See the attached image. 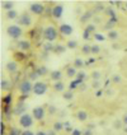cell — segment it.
<instances>
[{
    "mask_svg": "<svg viewBox=\"0 0 127 135\" xmlns=\"http://www.w3.org/2000/svg\"><path fill=\"white\" fill-rule=\"evenodd\" d=\"M59 30H56L53 26H47L45 30H43V38H45L47 42L52 44L53 41H56L59 38Z\"/></svg>",
    "mask_w": 127,
    "mask_h": 135,
    "instance_id": "1",
    "label": "cell"
},
{
    "mask_svg": "<svg viewBox=\"0 0 127 135\" xmlns=\"http://www.w3.org/2000/svg\"><path fill=\"white\" fill-rule=\"evenodd\" d=\"M7 35L10 38L17 40V38H19L23 35V30L19 24H12V26H9L7 28Z\"/></svg>",
    "mask_w": 127,
    "mask_h": 135,
    "instance_id": "2",
    "label": "cell"
},
{
    "mask_svg": "<svg viewBox=\"0 0 127 135\" xmlns=\"http://www.w3.org/2000/svg\"><path fill=\"white\" fill-rule=\"evenodd\" d=\"M18 89L23 96H28L31 92H33V84L31 83L29 79H23L18 85Z\"/></svg>",
    "mask_w": 127,
    "mask_h": 135,
    "instance_id": "3",
    "label": "cell"
},
{
    "mask_svg": "<svg viewBox=\"0 0 127 135\" xmlns=\"http://www.w3.org/2000/svg\"><path fill=\"white\" fill-rule=\"evenodd\" d=\"M47 90H48V85H47V83L45 82H36L33 84V93L36 94V96H42V94H45L47 93Z\"/></svg>",
    "mask_w": 127,
    "mask_h": 135,
    "instance_id": "4",
    "label": "cell"
},
{
    "mask_svg": "<svg viewBox=\"0 0 127 135\" xmlns=\"http://www.w3.org/2000/svg\"><path fill=\"white\" fill-rule=\"evenodd\" d=\"M33 122H34V119H33V116L29 115V113H24V115H22V116L19 117V125L24 129L31 128V126L33 125Z\"/></svg>",
    "mask_w": 127,
    "mask_h": 135,
    "instance_id": "5",
    "label": "cell"
},
{
    "mask_svg": "<svg viewBox=\"0 0 127 135\" xmlns=\"http://www.w3.org/2000/svg\"><path fill=\"white\" fill-rule=\"evenodd\" d=\"M45 115H46V111L42 106H36L32 110V116H33V119L36 121H42L45 119Z\"/></svg>",
    "mask_w": 127,
    "mask_h": 135,
    "instance_id": "6",
    "label": "cell"
},
{
    "mask_svg": "<svg viewBox=\"0 0 127 135\" xmlns=\"http://www.w3.org/2000/svg\"><path fill=\"white\" fill-rule=\"evenodd\" d=\"M29 10L31 13H33L36 15H42L45 13V7L42 4H39V3H33V4H31Z\"/></svg>",
    "mask_w": 127,
    "mask_h": 135,
    "instance_id": "7",
    "label": "cell"
},
{
    "mask_svg": "<svg viewBox=\"0 0 127 135\" xmlns=\"http://www.w3.org/2000/svg\"><path fill=\"white\" fill-rule=\"evenodd\" d=\"M18 23H19V26H23V27H29L32 24V17L29 14L24 13L18 18Z\"/></svg>",
    "mask_w": 127,
    "mask_h": 135,
    "instance_id": "8",
    "label": "cell"
},
{
    "mask_svg": "<svg viewBox=\"0 0 127 135\" xmlns=\"http://www.w3.org/2000/svg\"><path fill=\"white\" fill-rule=\"evenodd\" d=\"M62 13H64V7L61 4H57V5L52 7V9H51V15L55 19H60L62 17Z\"/></svg>",
    "mask_w": 127,
    "mask_h": 135,
    "instance_id": "9",
    "label": "cell"
},
{
    "mask_svg": "<svg viewBox=\"0 0 127 135\" xmlns=\"http://www.w3.org/2000/svg\"><path fill=\"white\" fill-rule=\"evenodd\" d=\"M59 32H60L62 36H70V35H73V32H74V28L70 26V24H67V23H64V24H61L60 27H59Z\"/></svg>",
    "mask_w": 127,
    "mask_h": 135,
    "instance_id": "10",
    "label": "cell"
},
{
    "mask_svg": "<svg viewBox=\"0 0 127 135\" xmlns=\"http://www.w3.org/2000/svg\"><path fill=\"white\" fill-rule=\"evenodd\" d=\"M32 45H31V42L28 40H22V41H19L18 42V49H19V51L21 52H27V51H29Z\"/></svg>",
    "mask_w": 127,
    "mask_h": 135,
    "instance_id": "11",
    "label": "cell"
},
{
    "mask_svg": "<svg viewBox=\"0 0 127 135\" xmlns=\"http://www.w3.org/2000/svg\"><path fill=\"white\" fill-rule=\"evenodd\" d=\"M26 110H27V107H26V105H24L23 102H18V105L15 106V108L13 110V113L21 117L22 115H24V113H27V112H26Z\"/></svg>",
    "mask_w": 127,
    "mask_h": 135,
    "instance_id": "12",
    "label": "cell"
},
{
    "mask_svg": "<svg viewBox=\"0 0 127 135\" xmlns=\"http://www.w3.org/2000/svg\"><path fill=\"white\" fill-rule=\"evenodd\" d=\"M5 69H7L8 73H15L17 70H18V62L17 61H9L7 62V65H5Z\"/></svg>",
    "mask_w": 127,
    "mask_h": 135,
    "instance_id": "13",
    "label": "cell"
},
{
    "mask_svg": "<svg viewBox=\"0 0 127 135\" xmlns=\"http://www.w3.org/2000/svg\"><path fill=\"white\" fill-rule=\"evenodd\" d=\"M50 78H51V80L53 82H60L61 78H62V73H61L60 70H52L51 73H50Z\"/></svg>",
    "mask_w": 127,
    "mask_h": 135,
    "instance_id": "14",
    "label": "cell"
},
{
    "mask_svg": "<svg viewBox=\"0 0 127 135\" xmlns=\"http://www.w3.org/2000/svg\"><path fill=\"white\" fill-rule=\"evenodd\" d=\"M88 117H89V115H88L87 111H84V110H79V111L76 112V119L79 121H87Z\"/></svg>",
    "mask_w": 127,
    "mask_h": 135,
    "instance_id": "15",
    "label": "cell"
},
{
    "mask_svg": "<svg viewBox=\"0 0 127 135\" xmlns=\"http://www.w3.org/2000/svg\"><path fill=\"white\" fill-rule=\"evenodd\" d=\"M87 79V73L85 71H78V74H76V82L79 83L80 85H83V83H84V80Z\"/></svg>",
    "mask_w": 127,
    "mask_h": 135,
    "instance_id": "16",
    "label": "cell"
},
{
    "mask_svg": "<svg viewBox=\"0 0 127 135\" xmlns=\"http://www.w3.org/2000/svg\"><path fill=\"white\" fill-rule=\"evenodd\" d=\"M53 89H55V92H60V93H64L65 92V84H64V82H56L55 84H53Z\"/></svg>",
    "mask_w": 127,
    "mask_h": 135,
    "instance_id": "17",
    "label": "cell"
},
{
    "mask_svg": "<svg viewBox=\"0 0 127 135\" xmlns=\"http://www.w3.org/2000/svg\"><path fill=\"white\" fill-rule=\"evenodd\" d=\"M14 3L13 1H1V8L3 9H5L8 12H10V10H14Z\"/></svg>",
    "mask_w": 127,
    "mask_h": 135,
    "instance_id": "18",
    "label": "cell"
},
{
    "mask_svg": "<svg viewBox=\"0 0 127 135\" xmlns=\"http://www.w3.org/2000/svg\"><path fill=\"white\" fill-rule=\"evenodd\" d=\"M76 74H78V71H76V68L75 66H67L66 68L67 78H74V76H76Z\"/></svg>",
    "mask_w": 127,
    "mask_h": 135,
    "instance_id": "19",
    "label": "cell"
},
{
    "mask_svg": "<svg viewBox=\"0 0 127 135\" xmlns=\"http://www.w3.org/2000/svg\"><path fill=\"white\" fill-rule=\"evenodd\" d=\"M36 71H37V74L39 75V76H43V75L50 73V71H48V68H46L45 65H41V66L36 68Z\"/></svg>",
    "mask_w": 127,
    "mask_h": 135,
    "instance_id": "20",
    "label": "cell"
},
{
    "mask_svg": "<svg viewBox=\"0 0 127 135\" xmlns=\"http://www.w3.org/2000/svg\"><path fill=\"white\" fill-rule=\"evenodd\" d=\"M10 82L8 80V79H1V82H0V88L1 90H9L10 89Z\"/></svg>",
    "mask_w": 127,
    "mask_h": 135,
    "instance_id": "21",
    "label": "cell"
},
{
    "mask_svg": "<svg viewBox=\"0 0 127 135\" xmlns=\"http://www.w3.org/2000/svg\"><path fill=\"white\" fill-rule=\"evenodd\" d=\"M105 13H107V15L109 17V19H112V21H116L117 22V17H116V13H114V10H113L112 8H107V9H104Z\"/></svg>",
    "mask_w": 127,
    "mask_h": 135,
    "instance_id": "22",
    "label": "cell"
},
{
    "mask_svg": "<svg viewBox=\"0 0 127 135\" xmlns=\"http://www.w3.org/2000/svg\"><path fill=\"white\" fill-rule=\"evenodd\" d=\"M107 38H108V40H111V41L117 40V38H118V32H117V31H114V30L109 31V32L107 33Z\"/></svg>",
    "mask_w": 127,
    "mask_h": 135,
    "instance_id": "23",
    "label": "cell"
},
{
    "mask_svg": "<svg viewBox=\"0 0 127 135\" xmlns=\"http://www.w3.org/2000/svg\"><path fill=\"white\" fill-rule=\"evenodd\" d=\"M62 97H64V99H66V101H71L73 98H74V92L70 89H67L64 92V94H62Z\"/></svg>",
    "mask_w": 127,
    "mask_h": 135,
    "instance_id": "24",
    "label": "cell"
},
{
    "mask_svg": "<svg viewBox=\"0 0 127 135\" xmlns=\"http://www.w3.org/2000/svg\"><path fill=\"white\" fill-rule=\"evenodd\" d=\"M5 17H7L8 19H15V18H19V17H18V12H17V10H10V12H7V15H5Z\"/></svg>",
    "mask_w": 127,
    "mask_h": 135,
    "instance_id": "25",
    "label": "cell"
},
{
    "mask_svg": "<svg viewBox=\"0 0 127 135\" xmlns=\"http://www.w3.org/2000/svg\"><path fill=\"white\" fill-rule=\"evenodd\" d=\"M76 46H78V41H76V40H69L67 44H66V47L67 49H70V50L76 49Z\"/></svg>",
    "mask_w": 127,
    "mask_h": 135,
    "instance_id": "26",
    "label": "cell"
},
{
    "mask_svg": "<svg viewBox=\"0 0 127 135\" xmlns=\"http://www.w3.org/2000/svg\"><path fill=\"white\" fill-rule=\"evenodd\" d=\"M64 128H65V125H64L61 121H56V122L53 124V130H55L56 133H57V131H61Z\"/></svg>",
    "mask_w": 127,
    "mask_h": 135,
    "instance_id": "27",
    "label": "cell"
},
{
    "mask_svg": "<svg viewBox=\"0 0 127 135\" xmlns=\"http://www.w3.org/2000/svg\"><path fill=\"white\" fill-rule=\"evenodd\" d=\"M65 50H66V46L56 45V46H55V49H53V52H56V54H62V52H65Z\"/></svg>",
    "mask_w": 127,
    "mask_h": 135,
    "instance_id": "28",
    "label": "cell"
},
{
    "mask_svg": "<svg viewBox=\"0 0 127 135\" xmlns=\"http://www.w3.org/2000/svg\"><path fill=\"white\" fill-rule=\"evenodd\" d=\"M82 52L84 55H89L92 54V46L90 45H83L82 46Z\"/></svg>",
    "mask_w": 127,
    "mask_h": 135,
    "instance_id": "29",
    "label": "cell"
},
{
    "mask_svg": "<svg viewBox=\"0 0 127 135\" xmlns=\"http://www.w3.org/2000/svg\"><path fill=\"white\" fill-rule=\"evenodd\" d=\"M84 64H85V62H84L80 57H76V59H75V61H74V66L78 68V69H82V68L84 66Z\"/></svg>",
    "mask_w": 127,
    "mask_h": 135,
    "instance_id": "30",
    "label": "cell"
},
{
    "mask_svg": "<svg viewBox=\"0 0 127 135\" xmlns=\"http://www.w3.org/2000/svg\"><path fill=\"white\" fill-rule=\"evenodd\" d=\"M3 103L5 106H9L12 103V94L9 93V94H5L4 97H3Z\"/></svg>",
    "mask_w": 127,
    "mask_h": 135,
    "instance_id": "31",
    "label": "cell"
},
{
    "mask_svg": "<svg viewBox=\"0 0 127 135\" xmlns=\"http://www.w3.org/2000/svg\"><path fill=\"white\" fill-rule=\"evenodd\" d=\"M116 21H112V19H108V22H107V24H105V30H108V31H112V28L114 27V24H116Z\"/></svg>",
    "mask_w": 127,
    "mask_h": 135,
    "instance_id": "32",
    "label": "cell"
},
{
    "mask_svg": "<svg viewBox=\"0 0 127 135\" xmlns=\"http://www.w3.org/2000/svg\"><path fill=\"white\" fill-rule=\"evenodd\" d=\"M53 49H55V46H53L52 44H50V42H47V44H45V46H43V51H46V52H50V51H53Z\"/></svg>",
    "mask_w": 127,
    "mask_h": 135,
    "instance_id": "33",
    "label": "cell"
},
{
    "mask_svg": "<svg viewBox=\"0 0 127 135\" xmlns=\"http://www.w3.org/2000/svg\"><path fill=\"white\" fill-rule=\"evenodd\" d=\"M23 131H21L18 128H10L9 130V135H22Z\"/></svg>",
    "mask_w": 127,
    "mask_h": 135,
    "instance_id": "34",
    "label": "cell"
},
{
    "mask_svg": "<svg viewBox=\"0 0 127 135\" xmlns=\"http://www.w3.org/2000/svg\"><path fill=\"white\" fill-rule=\"evenodd\" d=\"M14 57L18 61H22V60H24V57H26V54H24V52H21V51H18V52L14 54Z\"/></svg>",
    "mask_w": 127,
    "mask_h": 135,
    "instance_id": "35",
    "label": "cell"
},
{
    "mask_svg": "<svg viewBox=\"0 0 127 135\" xmlns=\"http://www.w3.org/2000/svg\"><path fill=\"white\" fill-rule=\"evenodd\" d=\"M78 87H80V84H79V83L76 82V80H73V82L70 83V85H69V89L70 90H73V92H74L75 89H76V88H78Z\"/></svg>",
    "mask_w": 127,
    "mask_h": 135,
    "instance_id": "36",
    "label": "cell"
},
{
    "mask_svg": "<svg viewBox=\"0 0 127 135\" xmlns=\"http://www.w3.org/2000/svg\"><path fill=\"white\" fill-rule=\"evenodd\" d=\"M100 52V46L99 45H93L92 46V54L93 55H98Z\"/></svg>",
    "mask_w": 127,
    "mask_h": 135,
    "instance_id": "37",
    "label": "cell"
},
{
    "mask_svg": "<svg viewBox=\"0 0 127 135\" xmlns=\"http://www.w3.org/2000/svg\"><path fill=\"white\" fill-rule=\"evenodd\" d=\"M85 31H88L89 33H93V32H95V26H94V24H88Z\"/></svg>",
    "mask_w": 127,
    "mask_h": 135,
    "instance_id": "38",
    "label": "cell"
},
{
    "mask_svg": "<svg viewBox=\"0 0 127 135\" xmlns=\"http://www.w3.org/2000/svg\"><path fill=\"white\" fill-rule=\"evenodd\" d=\"M94 38H95L97 41H100V42H102V41H105V37L103 35H100V33H95V35H94Z\"/></svg>",
    "mask_w": 127,
    "mask_h": 135,
    "instance_id": "39",
    "label": "cell"
},
{
    "mask_svg": "<svg viewBox=\"0 0 127 135\" xmlns=\"http://www.w3.org/2000/svg\"><path fill=\"white\" fill-rule=\"evenodd\" d=\"M92 78H93L94 80H99V78H100V73H99V71H93V73H92Z\"/></svg>",
    "mask_w": 127,
    "mask_h": 135,
    "instance_id": "40",
    "label": "cell"
},
{
    "mask_svg": "<svg viewBox=\"0 0 127 135\" xmlns=\"http://www.w3.org/2000/svg\"><path fill=\"white\" fill-rule=\"evenodd\" d=\"M121 80H122V79H121V75H113L112 76V82L113 83H121Z\"/></svg>",
    "mask_w": 127,
    "mask_h": 135,
    "instance_id": "41",
    "label": "cell"
},
{
    "mask_svg": "<svg viewBox=\"0 0 127 135\" xmlns=\"http://www.w3.org/2000/svg\"><path fill=\"white\" fill-rule=\"evenodd\" d=\"M38 76H39V75H38V74H37V71L34 70L33 73H31L29 79H32V80H37V79H38Z\"/></svg>",
    "mask_w": 127,
    "mask_h": 135,
    "instance_id": "42",
    "label": "cell"
},
{
    "mask_svg": "<svg viewBox=\"0 0 127 135\" xmlns=\"http://www.w3.org/2000/svg\"><path fill=\"white\" fill-rule=\"evenodd\" d=\"M83 38H84V40H89L90 38V33L88 32V31L84 30V32H83Z\"/></svg>",
    "mask_w": 127,
    "mask_h": 135,
    "instance_id": "43",
    "label": "cell"
},
{
    "mask_svg": "<svg viewBox=\"0 0 127 135\" xmlns=\"http://www.w3.org/2000/svg\"><path fill=\"white\" fill-rule=\"evenodd\" d=\"M90 15H92V12H88V13H85V14L83 15V18H82V22H84L85 19H89V18H90Z\"/></svg>",
    "mask_w": 127,
    "mask_h": 135,
    "instance_id": "44",
    "label": "cell"
},
{
    "mask_svg": "<svg viewBox=\"0 0 127 135\" xmlns=\"http://www.w3.org/2000/svg\"><path fill=\"white\" fill-rule=\"evenodd\" d=\"M71 135H83V131H80L79 129H74L73 133H71Z\"/></svg>",
    "mask_w": 127,
    "mask_h": 135,
    "instance_id": "45",
    "label": "cell"
},
{
    "mask_svg": "<svg viewBox=\"0 0 127 135\" xmlns=\"http://www.w3.org/2000/svg\"><path fill=\"white\" fill-rule=\"evenodd\" d=\"M22 135H36L33 131H31V130H24L22 133Z\"/></svg>",
    "mask_w": 127,
    "mask_h": 135,
    "instance_id": "46",
    "label": "cell"
},
{
    "mask_svg": "<svg viewBox=\"0 0 127 135\" xmlns=\"http://www.w3.org/2000/svg\"><path fill=\"white\" fill-rule=\"evenodd\" d=\"M56 111H57V110H56V107H55V106H50V108H48V112H50V113H55Z\"/></svg>",
    "mask_w": 127,
    "mask_h": 135,
    "instance_id": "47",
    "label": "cell"
},
{
    "mask_svg": "<svg viewBox=\"0 0 127 135\" xmlns=\"http://www.w3.org/2000/svg\"><path fill=\"white\" fill-rule=\"evenodd\" d=\"M83 135H93V131H92V129H87L84 133H83Z\"/></svg>",
    "mask_w": 127,
    "mask_h": 135,
    "instance_id": "48",
    "label": "cell"
},
{
    "mask_svg": "<svg viewBox=\"0 0 127 135\" xmlns=\"http://www.w3.org/2000/svg\"><path fill=\"white\" fill-rule=\"evenodd\" d=\"M46 133H47V135H56V131H55L53 129H51V130H47Z\"/></svg>",
    "mask_w": 127,
    "mask_h": 135,
    "instance_id": "49",
    "label": "cell"
},
{
    "mask_svg": "<svg viewBox=\"0 0 127 135\" xmlns=\"http://www.w3.org/2000/svg\"><path fill=\"white\" fill-rule=\"evenodd\" d=\"M122 122H123L125 126H127V115H125V116L122 117Z\"/></svg>",
    "mask_w": 127,
    "mask_h": 135,
    "instance_id": "50",
    "label": "cell"
},
{
    "mask_svg": "<svg viewBox=\"0 0 127 135\" xmlns=\"http://www.w3.org/2000/svg\"><path fill=\"white\" fill-rule=\"evenodd\" d=\"M93 88H95V89L99 88V83H98V80H94V83H93Z\"/></svg>",
    "mask_w": 127,
    "mask_h": 135,
    "instance_id": "51",
    "label": "cell"
},
{
    "mask_svg": "<svg viewBox=\"0 0 127 135\" xmlns=\"http://www.w3.org/2000/svg\"><path fill=\"white\" fill-rule=\"evenodd\" d=\"M0 125H1V130H0V133H1V135H4V122L1 121V122H0Z\"/></svg>",
    "mask_w": 127,
    "mask_h": 135,
    "instance_id": "52",
    "label": "cell"
},
{
    "mask_svg": "<svg viewBox=\"0 0 127 135\" xmlns=\"http://www.w3.org/2000/svg\"><path fill=\"white\" fill-rule=\"evenodd\" d=\"M36 135H47V133H46V131H42V130H39V131L36 133Z\"/></svg>",
    "mask_w": 127,
    "mask_h": 135,
    "instance_id": "53",
    "label": "cell"
},
{
    "mask_svg": "<svg viewBox=\"0 0 127 135\" xmlns=\"http://www.w3.org/2000/svg\"><path fill=\"white\" fill-rule=\"evenodd\" d=\"M121 124H123V122H122V121H121V122H120V121H118V122L116 121V122H114V126H116V128H120Z\"/></svg>",
    "mask_w": 127,
    "mask_h": 135,
    "instance_id": "54",
    "label": "cell"
},
{
    "mask_svg": "<svg viewBox=\"0 0 127 135\" xmlns=\"http://www.w3.org/2000/svg\"><path fill=\"white\" fill-rule=\"evenodd\" d=\"M95 9H97V10H103V7H102L100 4H98V7L95 8Z\"/></svg>",
    "mask_w": 127,
    "mask_h": 135,
    "instance_id": "55",
    "label": "cell"
},
{
    "mask_svg": "<svg viewBox=\"0 0 127 135\" xmlns=\"http://www.w3.org/2000/svg\"><path fill=\"white\" fill-rule=\"evenodd\" d=\"M95 94H97L98 97H99V96H102V90H98V92L95 93Z\"/></svg>",
    "mask_w": 127,
    "mask_h": 135,
    "instance_id": "56",
    "label": "cell"
},
{
    "mask_svg": "<svg viewBox=\"0 0 127 135\" xmlns=\"http://www.w3.org/2000/svg\"><path fill=\"white\" fill-rule=\"evenodd\" d=\"M123 131H125V133H127V126H125V128H123Z\"/></svg>",
    "mask_w": 127,
    "mask_h": 135,
    "instance_id": "57",
    "label": "cell"
},
{
    "mask_svg": "<svg viewBox=\"0 0 127 135\" xmlns=\"http://www.w3.org/2000/svg\"><path fill=\"white\" fill-rule=\"evenodd\" d=\"M125 7H126V9H127V1H126V3H125Z\"/></svg>",
    "mask_w": 127,
    "mask_h": 135,
    "instance_id": "58",
    "label": "cell"
}]
</instances>
